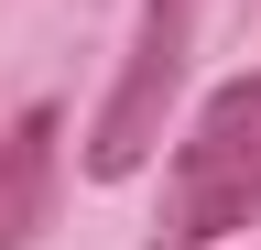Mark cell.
<instances>
[{"label":"cell","instance_id":"obj_1","mask_svg":"<svg viewBox=\"0 0 261 250\" xmlns=\"http://www.w3.org/2000/svg\"><path fill=\"white\" fill-rule=\"evenodd\" d=\"M250 217H261V76H228L163 163V217L142 250H218Z\"/></svg>","mask_w":261,"mask_h":250},{"label":"cell","instance_id":"obj_3","mask_svg":"<svg viewBox=\"0 0 261 250\" xmlns=\"http://www.w3.org/2000/svg\"><path fill=\"white\" fill-rule=\"evenodd\" d=\"M55 142H65V120L44 98L0 131V250H22L33 229H44V207H55Z\"/></svg>","mask_w":261,"mask_h":250},{"label":"cell","instance_id":"obj_2","mask_svg":"<svg viewBox=\"0 0 261 250\" xmlns=\"http://www.w3.org/2000/svg\"><path fill=\"white\" fill-rule=\"evenodd\" d=\"M185 54H196V0H152L142 33H130V54H120L109 109H98V131H87V174L98 185H120V174L152 163L163 109H174V87H185Z\"/></svg>","mask_w":261,"mask_h":250}]
</instances>
